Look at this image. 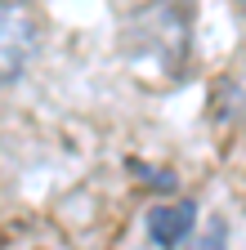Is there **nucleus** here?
Segmentation results:
<instances>
[{
  "mask_svg": "<svg viewBox=\"0 0 246 250\" xmlns=\"http://www.w3.org/2000/svg\"><path fill=\"white\" fill-rule=\"evenodd\" d=\"M121 45L134 62H157L166 76H179L183 62H188V45H193L188 5L183 0H152V5L134 9Z\"/></svg>",
  "mask_w": 246,
  "mask_h": 250,
  "instance_id": "obj_1",
  "label": "nucleus"
},
{
  "mask_svg": "<svg viewBox=\"0 0 246 250\" xmlns=\"http://www.w3.org/2000/svg\"><path fill=\"white\" fill-rule=\"evenodd\" d=\"M36 45H41V22L22 5H0V85L27 72Z\"/></svg>",
  "mask_w": 246,
  "mask_h": 250,
  "instance_id": "obj_2",
  "label": "nucleus"
},
{
  "mask_svg": "<svg viewBox=\"0 0 246 250\" xmlns=\"http://www.w3.org/2000/svg\"><path fill=\"white\" fill-rule=\"evenodd\" d=\"M193 224H197V206L193 201H175V206H152L148 210V237L161 250H179L188 241Z\"/></svg>",
  "mask_w": 246,
  "mask_h": 250,
  "instance_id": "obj_3",
  "label": "nucleus"
},
{
  "mask_svg": "<svg viewBox=\"0 0 246 250\" xmlns=\"http://www.w3.org/2000/svg\"><path fill=\"white\" fill-rule=\"evenodd\" d=\"M237 112H242V81H220L215 85V121L220 125H237Z\"/></svg>",
  "mask_w": 246,
  "mask_h": 250,
  "instance_id": "obj_4",
  "label": "nucleus"
},
{
  "mask_svg": "<svg viewBox=\"0 0 246 250\" xmlns=\"http://www.w3.org/2000/svg\"><path fill=\"white\" fill-rule=\"evenodd\" d=\"M193 250H228V224H224V219H215V224L193 241Z\"/></svg>",
  "mask_w": 246,
  "mask_h": 250,
  "instance_id": "obj_5",
  "label": "nucleus"
},
{
  "mask_svg": "<svg viewBox=\"0 0 246 250\" xmlns=\"http://www.w3.org/2000/svg\"><path fill=\"white\" fill-rule=\"evenodd\" d=\"M0 5H22V0H0Z\"/></svg>",
  "mask_w": 246,
  "mask_h": 250,
  "instance_id": "obj_6",
  "label": "nucleus"
}]
</instances>
